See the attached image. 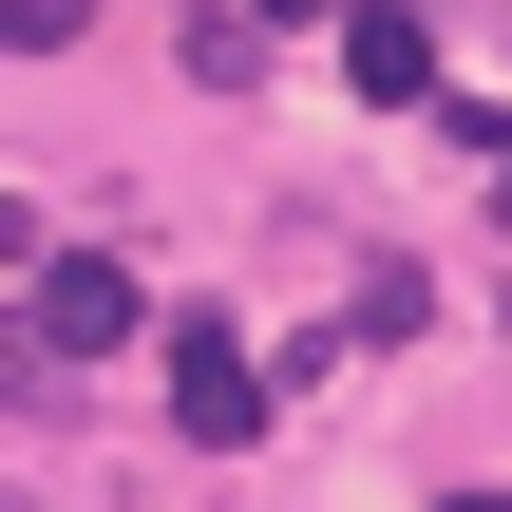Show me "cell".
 <instances>
[{
  "label": "cell",
  "mask_w": 512,
  "mask_h": 512,
  "mask_svg": "<svg viewBox=\"0 0 512 512\" xmlns=\"http://www.w3.org/2000/svg\"><path fill=\"white\" fill-rule=\"evenodd\" d=\"M171 437H190V456H247V437H266V361H247V323H171Z\"/></svg>",
  "instance_id": "1"
},
{
  "label": "cell",
  "mask_w": 512,
  "mask_h": 512,
  "mask_svg": "<svg viewBox=\"0 0 512 512\" xmlns=\"http://www.w3.org/2000/svg\"><path fill=\"white\" fill-rule=\"evenodd\" d=\"M152 304H133V266L114 247H76V266H38V361H114Z\"/></svg>",
  "instance_id": "2"
},
{
  "label": "cell",
  "mask_w": 512,
  "mask_h": 512,
  "mask_svg": "<svg viewBox=\"0 0 512 512\" xmlns=\"http://www.w3.org/2000/svg\"><path fill=\"white\" fill-rule=\"evenodd\" d=\"M342 76H361L380 114H399V95H437V19H418V0H342Z\"/></svg>",
  "instance_id": "3"
},
{
  "label": "cell",
  "mask_w": 512,
  "mask_h": 512,
  "mask_svg": "<svg viewBox=\"0 0 512 512\" xmlns=\"http://www.w3.org/2000/svg\"><path fill=\"white\" fill-rule=\"evenodd\" d=\"M0 38H19V57H57V38H95V0H0Z\"/></svg>",
  "instance_id": "4"
},
{
  "label": "cell",
  "mask_w": 512,
  "mask_h": 512,
  "mask_svg": "<svg viewBox=\"0 0 512 512\" xmlns=\"http://www.w3.org/2000/svg\"><path fill=\"white\" fill-rule=\"evenodd\" d=\"M19 266H38V209H19V190H0V285H19Z\"/></svg>",
  "instance_id": "5"
},
{
  "label": "cell",
  "mask_w": 512,
  "mask_h": 512,
  "mask_svg": "<svg viewBox=\"0 0 512 512\" xmlns=\"http://www.w3.org/2000/svg\"><path fill=\"white\" fill-rule=\"evenodd\" d=\"M247 19H342V0H247Z\"/></svg>",
  "instance_id": "6"
},
{
  "label": "cell",
  "mask_w": 512,
  "mask_h": 512,
  "mask_svg": "<svg viewBox=\"0 0 512 512\" xmlns=\"http://www.w3.org/2000/svg\"><path fill=\"white\" fill-rule=\"evenodd\" d=\"M437 512H494V494H437Z\"/></svg>",
  "instance_id": "7"
}]
</instances>
